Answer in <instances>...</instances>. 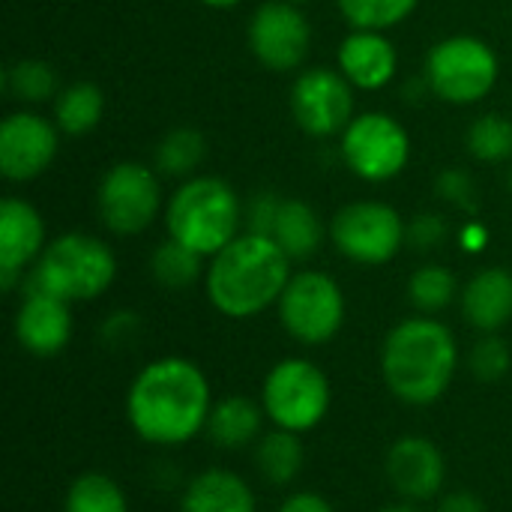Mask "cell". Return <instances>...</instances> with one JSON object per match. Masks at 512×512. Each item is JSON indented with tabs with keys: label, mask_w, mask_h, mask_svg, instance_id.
<instances>
[{
	"label": "cell",
	"mask_w": 512,
	"mask_h": 512,
	"mask_svg": "<svg viewBox=\"0 0 512 512\" xmlns=\"http://www.w3.org/2000/svg\"><path fill=\"white\" fill-rule=\"evenodd\" d=\"M15 339L33 357H54L72 339L69 303L45 291H24L15 315Z\"/></svg>",
	"instance_id": "2e32d148"
},
{
	"label": "cell",
	"mask_w": 512,
	"mask_h": 512,
	"mask_svg": "<svg viewBox=\"0 0 512 512\" xmlns=\"http://www.w3.org/2000/svg\"><path fill=\"white\" fill-rule=\"evenodd\" d=\"M339 72L360 90H381L393 81L399 54L381 30H351L336 54Z\"/></svg>",
	"instance_id": "ac0fdd59"
},
{
	"label": "cell",
	"mask_w": 512,
	"mask_h": 512,
	"mask_svg": "<svg viewBox=\"0 0 512 512\" xmlns=\"http://www.w3.org/2000/svg\"><path fill=\"white\" fill-rule=\"evenodd\" d=\"M243 219L240 195L228 180L213 174L183 180L165 207L168 237L204 258H213L231 240H237Z\"/></svg>",
	"instance_id": "277c9868"
},
{
	"label": "cell",
	"mask_w": 512,
	"mask_h": 512,
	"mask_svg": "<svg viewBox=\"0 0 512 512\" xmlns=\"http://www.w3.org/2000/svg\"><path fill=\"white\" fill-rule=\"evenodd\" d=\"M96 207L102 225L117 237H135L147 231L162 210L159 174L132 159L111 165L99 180Z\"/></svg>",
	"instance_id": "9c48e42d"
},
{
	"label": "cell",
	"mask_w": 512,
	"mask_h": 512,
	"mask_svg": "<svg viewBox=\"0 0 512 512\" xmlns=\"http://www.w3.org/2000/svg\"><path fill=\"white\" fill-rule=\"evenodd\" d=\"M459 363L456 336L432 315L396 324L381 351V372L390 393L408 405H432L453 384Z\"/></svg>",
	"instance_id": "3957f363"
},
{
	"label": "cell",
	"mask_w": 512,
	"mask_h": 512,
	"mask_svg": "<svg viewBox=\"0 0 512 512\" xmlns=\"http://www.w3.org/2000/svg\"><path fill=\"white\" fill-rule=\"evenodd\" d=\"M249 51L270 72H294L306 63L312 48V27L300 6L288 0H267L249 18Z\"/></svg>",
	"instance_id": "4fadbf2b"
},
{
	"label": "cell",
	"mask_w": 512,
	"mask_h": 512,
	"mask_svg": "<svg viewBox=\"0 0 512 512\" xmlns=\"http://www.w3.org/2000/svg\"><path fill=\"white\" fill-rule=\"evenodd\" d=\"M63 512H129L123 489L105 474H81L63 501Z\"/></svg>",
	"instance_id": "83f0119b"
},
{
	"label": "cell",
	"mask_w": 512,
	"mask_h": 512,
	"mask_svg": "<svg viewBox=\"0 0 512 512\" xmlns=\"http://www.w3.org/2000/svg\"><path fill=\"white\" fill-rule=\"evenodd\" d=\"M381 512H420V510H417V507L408 501V504H393V507H384Z\"/></svg>",
	"instance_id": "f35d334b"
},
{
	"label": "cell",
	"mask_w": 512,
	"mask_h": 512,
	"mask_svg": "<svg viewBox=\"0 0 512 512\" xmlns=\"http://www.w3.org/2000/svg\"><path fill=\"white\" fill-rule=\"evenodd\" d=\"M426 84L450 105H474L498 84V54L477 36H447L426 54Z\"/></svg>",
	"instance_id": "8992f818"
},
{
	"label": "cell",
	"mask_w": 512,
	"mask_h": 512,
	"mask_svg": "<svg viewBox=\"0 0 512 512\" xmlns=\"http://www.w3.org/2000/svg\"><path fill=\"white\" fill-rule=\"evenodd\" d=\"M180 512H255V495L237 474L210 468L189 483Z\"/></svg>",
	"instance_id": "ffe728a7"
},
{
	"label": "cell",
	"mask_w": 512,
	"mask_h": 512,
	"mask_svg": "<svg viewBox=\"0 0 512 512\" xmlns=\"http://www.w3.org/2000/svg\"><path fill=\"white\" fill-rule=\"evenodd\" d=\"M330 240L348 261L378 267L399 255L408 240V225L399 210L384 201H354L336 210Z\"/></svg>",
	"instance_id": "ba28073f"
},
{
	"label": "cell",
	"mask_w": 512,
	"mask_h": 512,
	"mask_svg": "<svg viewBox=\"0 0 512 512\" xmlns=\"http://www.w3.org/2000/svg\"><path fill=\"white\" fill-rule=\"evenodd\" d=\"M342 159L360 180L387 183L408 168L411 135L396 117L384 111H363L342 132Z\"/></svg>",
	"instance_id": "30bf717a"
},
{
	"label": "cell",
	"mask_w": 512,
	"mask_h": 512,
	"mask_svg": "<svg viewBox=\"0 0 512 512\" xmlns=\"http://www.w3.org/2000/svg\"><path fill=\"white\" fill-rule=\"evenodd\" d=\"M456 273L444 264H426L420 267L408 282V297L423 315H435L447 309L456 297Z\"/></svg>",
	"instance_id": "4dcf8cb0"
},
{
	"label": "cell",
	"mask_w": 512,
	"mask_h": 512,
	"mask_svg": "<svg viewBox=\"0 0 512 512\" xmlns=\"http://www.w3.org/2000/svg\"><path fill=\"white\" fill-rule=\"evenodd\" d=\"M387 477L405 501H429L444 486V456L429 438L405 435L387 453Z\"/></svg>",
	"instance_id": "e0dca14e"
},
{
	"label": "cell",
	"mask_w": 512,
	"mask_h": 512,
	"mask_svg": "<svg viewBox=\"0 0 512 512\" xmlns=\"http://www.w3.org/2000/svg\"><path fill=\"white\" fill-rule=\"evenodd\" d=\"M288 3H294V6H303V3H312V0H288Z\"/></svg>",
	"instance_id": "ab89813d"
},
{
	"label": "cell",
	"mask_w": 512,
	"mask_h": 512,
	"mask_svg": "<svg viewBox=\"0 0 512 512\" xmlns=\"http://www.w3.org/2000/svg\"><path fill=\"white\" fill-rule=\"evenodd\" d=\"M510 186H512V174H510Z\"/></svg>",
	"instance_id": "60d3db41"
},
{
	"label": "cell",
	"mask_w": 512,
	"mask_h": 512,
	"mask_svg": "<svg viewBox=\"0 0 512 512\" xmlns=\"http://www.w3.org/2000/svg\"><path fill=\"white\" fill-rule=\"evenodd\" d=\"M204 6H210V9H231V6H237V3H243V0H201Z\"/></svg>",
	"instance_id": "74e56055"
},
{
	"label": "cell",
	"mask_w": 512,
	"mask_h": 512,
	"mask_svg": "<svg viewBox=\"0 0 512 512\" xmlns=\"http://www.w3.org/2000/svg\"><path fill=\"white\" fill-rule=\"evenodd\" d=\"M213 402L204 372L186 357L147 363L126 396V417L135 435L156 447H180L207 429Z\"/></svg>",
	"instance_id": "6da1fadb"
},
{
	"label": "cell",
	"mask_w": 512,
	"mask_h": 512,
	"mask_svg": "<svg viewBox=\"0 0 512 512\" xmlns=\"http://www.w3.org/2000/svg\"><path fill=\"white\" fill-rule=\"evenodd\" d=\"M45 222L24 198L0 201V288L12 291L24 267L36 264L45 252Z\"/></svg>",
	"instance_id": "9a60e30c"
},
{
	"label": "cell",
	"mask_w": 512,
	"mask_h": 512,
	"mask_svg": "<svg viewBox=\"0 0 512 512\" xmlns=\"http://www.w3.org/2000/svg\"><path fill=\"white\" fill-rule=\"evenodd\" d=\"M261 405L276 429L309 432L330 411V381L312 360H279L264 378Z\"/></svg>",
	"instance_id": "52a82bcc"
},
{
	"label": "cell",
	"mask_w": 512,
	"mask_h": 512,
	"mask_svg": "<svg viewBox=\"0 0 512 512\" xmlns=\"http://www.w3.org/2000/svg\"><path fill=\"white\" fill-rule=\"evenodd\" d=\"M279 512H336L321 495H312V492H297V495H291Z\"/></svg>",
	"instance_id": "d590c367"
},
{
	"label": "cell",
	"mask_w": 512,
	"mask_h": 512,
	"mask_svg": "<svg viewBox=\"0 0 512 512\" xmlns=\"http://www.w3.org/2000/svg\"><path fill=\"white\" fill-rule=\"evenodd\" d=\"M276 306L288 336L303 345L330 342L345 321V294L339 282L321 270L294 273Z\"/></svg>",
	"instance_id": "8fae6325"
},
{
	"label": "cell",
	"mask_w": 512,
	"mask_h": 512,
	"mask_svg": "<svg viewBox=\"0 0 512 512\" xmlns=\"http://www.w3.org/2000/svg\"><path fill=\"white\" fill-rule=\"evenodd\" d=\"M438 512H486L483 501L471 492H453L441 501Z\"/></svg>",
	"instance_id": "8d00e7d4"
},
{
	"label": "cell",
	"mask_w": 512,
	"mask_h": 512,
	"mask_svg": "<svg viewBox=\"0 0 512 512\" xmlns=\"http://www.w3.org/2000/svg\"><path fill=\"white\" fill-rule=\"evenodd\" d=\"M468 153L480 162H507L512 156V120L489 111L468 126Z\"/></svg>",
	"instance_id": "f546056e"
},
{
	"label": "cell",
	"mask_w": 512,
	"mask_h": 512,
	"mask_svg": "<svg viewBox=\"0 0 512 512\" xmlns=\"http://www.w3.org/2000/svg\"><path fill=\"white\" fill-rule=\"evenodd\" d=\"M291 276L282 246L267 234L246 231L210 258L204 291L225 318H255L279 303Z\"/></svg>",
	"instance_id": "7a4b0ae2"
},
{
	"label": "cell",
	"mask_w": 512,
	"mask_h": 512,
	"mask_svg": "<svg viewBox=\"0 0 512 512\" xmlns=\"http://www.w3.org/2000/svg\"><path fill=\"white\" fill-rule=\"evenodd\" d=\"M444 237H447V222L435 213H420L408 225V243L417 249H435L444 243Z\"/></svg>",
	"instance_id": "d6a6232c"
},
{
	"label": "cell",
	"mask_w": 512,
	"mask_h": 512,
	"mask_svg": "<svg viewBox=\"0 0 512 512\" xmlns=\"http://www.w3.org/2000/svg\"><path fill=\"white\" fill-rule=\"evenodd\" d=\"M270 237L282 246V252L291 261H306V258H312L321 249L324 225H321L318 213L306 201L288 198V201L279 204V213H276Z\"/></svg>",
	"instance_id": "7402d4cb"
},
{
	"label": "cell",
	"mask_w": 512,
	"mask_h": 512,
	"mask_svg": "<svg viewBox=\"0 0 512 512\" xmlns=\"http://www.w3.org/2000/svg\"><path fill=\"white\" fill-rule=\"evenodd\" d=\"M57 123L36 111H15L0 123V174L12 183H27L45 174L57 156Z\"/></svg>",
	"instance_id": "5bb4252c"
},
{
	"label": "cell",
	"mask_w": 512,
	"mask_h": 512,
	"mask_svg": "<svg viewBox=\"0 0 512 512\" xmlns=\"http://www.w3.org/2000/svg\"><path fill=\"white\" fill-rule=\"evenodd\" d=\"M6 90L12 99L27 102V105H39L48 99H57V72L45 63V60H18L6 69L3 78Z\"/></svg>",
	"instance_id": "f1b7e54d"
},
{
	"label": "cell",
	"mask_w": 512,
	"mask_h": 512,
	"mask_svg": "<svg viewBox=\"0 0 512 512\" xmlns=\"http://www.w3.org/2000/svg\"><path fill=\"white\" fill-rule=\"evenodd\" d=\"M117 276L114 252L93 234L54 237L33 264L24 291H45L66 303H84L102 297Z\"/></svg>",
	"instance_id": "5b68a950"
},
{
	"label": "cell",
	"mask_w": 512,
	"mask_h": 512,
	"mask_svg": "<svg viewBox=\"0 0 512 512\" xmlns=\"http://www.w3.org/2000/svg\"><path fill=\"white\" fill-rule=\"evenodd\" d=\"M417 3L420 0H336L351 30H381V33L411 18Z\"/></svg>",
	"instance_id": "4316f807"
},
{
	"label": "cell",
	"mask_w": 512,
	"mask_h": 512,
	"mask_svg": "<svg viewBox=\"0 0 512 512\" xmlns=\"http://www.w3.org/2000/svg\"><path fill=\"white\" fill-rule=\"evenodd\" d=\"M105 111V96L90 81H75L63 87L54 99V123L63 135H87L99 126Z\"/></svg>",
	"instance_id": "603a6c76"
},
{
	"label": "cell",
	"mask_w": 512,
	"mask_h": 512,
	"mask_svg": "<svg viewBox=\"0 0 512 512\" xmlns=\"http://www.w3.org/2000/svg\"><path fill=\"white\" fill-rule=\"evenodd\" d=\"M264 405L246 396H225L213 405L207 420V435L222 450H240L261 441L264 429Z\"/></svg>",
	"instance_id": "44dd1931"
},
{
	"label": "cell",
	"mask_w": 512,
	"mask_h": 512,
	"mask_svg": "<svg viewBox=\"0 0 512 512\" xmlns=\"http://www.w3.org/2000/svg\"><path fill=\"white\" fill-rule=\"evenodd\" d=\"M150 273L162 288L183 291V288L195 285L207 273V267H204V255H198L189 246L168 237L165 243L156 246V252L150 258Z\"/></svg>",
	"instance_id": "d4e9b609"
},
{
	"label": "cell",
	"mask_w": 512,
	"mask_h": 512,
	"mask_svg": "<svg viewBox=\"0 0 512 512\" xmlns=\"http://www.w3.org/2000/svg\"><path fill=\"white\" fill-rule=\"evenodd\" d=\"M303 459H306V453H303L297 432L276 429V432L264 435L255 447V465H258L261 477H267L276 486L291 483L300 474Z\"/></svg>",
	"instance_id": "cb8c5ba5"
},
{
	"label": "cell",
	"mask_w": 512,
	"mask_h": 512,
	"mask_svg": "<svg viewBox=\"0 0 512 512\" xmlns=\"http://www.w3.org/2000/svg\"><path fill=\"white\" fill-rule=\"evenodd\" d=\"M462 315L480 333H498L512 318V273L504 267L480 270L462 291Z\"/></svg>",
	"instance_id": "d6986e66"
},
{
	"label": "cell",
	"mask_w": 512,
	"mask_h": 512,
	"mask_svg": "<svg viewBox=\"0 0 512 512\" xmlns=\"http://www.w3.org/2000/svg\"><path fill=\"white\" fill-rule=\"evenodd\" d=\"M279 204L282 198L276 195H258L255 204L249 207V216H246V225L252 234H273V222H276V213H279Z\"/></svg>",
	"instance_id": "836d02e7"
},
{
	"label": "cell",
	"mask_w": 512,
	"mask_h": 512,
	"mask_svg": "<svg viewBox=\"0 0 512 512\" xmlns=\"http://www.w3.org/2000/svg\"><path fill=\"white\" fill-rule=\"evenodd\" d=\"M207 144L198 129L177 126L156 144V174L162 177H192V171L204 162Z\"/></svg>",
	"instance_id": "484cf974"
},
{
	"label": "cell",
	"mask_w": 512,
	"mask_h": 512,
	"mask_svg": "<svg viewBox=\"0 0 512 512\" xmlns=\"http://www.w3.org/2000/svg\"><path fill=\"white\" fill-rule=\"evenodd\" d=\"M438 189H441V195H444L447 201H453V204H465V201L471 198V192H474L468 174H462V171H447V174L441 177Z\"/></svg>",
	"instance_id": "e575fe53"
},
{
	"label": "cell",
	"mask_w": 512,
	"mask_h": 512,
	"mask_svg": "<svg viewBox=\"0 0 512 512\" xmlns=\"http://www.w3.org/2000/svg\"><path fill=\"white\" fill-rule=\"evenodd\" d=\"M510 348L501 336L486 333L474 348H471V372L480 381H501L510 372Z\"/></svg>",
	"instance_id": "1f68e13d"
},
{
	"label": "cell",
	"mask_w": 512,
	"mask_h": 512,
	"mask_svg": "<svg viewBox=\"0 0 512 512\" xmlns=\"http://www.w3.org/2000/svg\"><path fill=\"white\" fill-rule=\"evenodd\" d=\"M288 105H291L294 123L312 138L339 135L357 117L354 114V84L330 66L303 69L294 78Z\"/></svg>",
	"instance_id": "7c38bea8"
}]
</instances>
